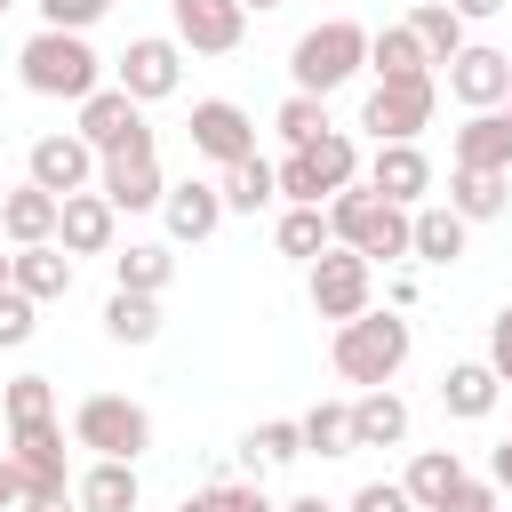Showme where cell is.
<instances>
[{
    "label": "cell",
    "mask_w": 512,
    "mask_h": 512,
    "mask_svg": "<svg viewBox=\"0 0 512 512\" xmlns=\"http://www.w3.org/2000/svg\"><path fill=\"white\" fill-rule=\"evenodd\" d=\"M72 440H80V448H96V456L136 464V456L152 448V416H144L128 392H88V400L72 408Z\"/></svg>",
    "instance_id": "obj_6"
},
{
    "label": "cell",
    "mask_w": 512,
    "mask_h": 512,
    "mask_svg": "<svg viewBox=\"0 0 512 512\" xmlns=\"http://www.w3.org/2000/svg\"><path fill=\"white\" fill-rule=\"evenodd\" d=\"M368 192L392 200V208H424V192H432V160H424V144H376V160H368Z\"/></svg>",
    "instance_id": "obj_17"
},
{
    "label": "cell",
    "mask_w": 512,
    "mask_h": 512,
    "mask_svg": "<svg viewBox=\"0 0 512 512\" xmlns=\"http://www.w3.org/2000/svg\"><path fill=\"white\" fill-rule=\"evenodd\" d=\"M8 288H24L32 304H56V296H72V256H64L56 240L16 248V256H8Z\"/></svg>",
    "instance_id": "obj_21"
},
{
    "label": "cell",
    "mask_w": 512,
    "mask_h": 512,
    "mask_svg": "<svg viewBox=\"0 0 512 512\" xmlns=\"http://www.w3.org/2000/svg\"><path fill=\"white\" fill-rule=\"evenodd\" d=\"M104 8H112V0H40V24H48V32H88Z\"/></svg>",
    "instance_id": "obj_41"
},
{
    "label": "cell",
    "mask_w": 512,
    "mask_h": 512,
    "mask_svg": "<svg viewBox=\"0 0 512 512\" xmlns=\"http://www.w3.org/2000/svg\"><path fill=\"white\" fill-rule=\"evenodd\" d=\"M456 480H464V464H456V448H424V456L408 464V480H400V488H408V504H416V512H440Z\"/></svg>",
    "instance_id": "obj_31"
},
{
    "label": "cell",
    "mask_w": 512,
    "mask_h": 512,
    "mask_svg": "<svg viewBox=\"0 0 512 512\" xmlns=\"http://www.w3.org/2000/svg\"><path fill=\"white\" fill-rule=\"evenodd\" d=\"M360 64H368V32H360L352 16H328V24H312V32L288 48V80H296V96H320V104H328V88H344Z\"/></svg>",
    "instance_id": "obj_4"
},
{
    "label": "cell",
    "mask_w": 512,
    "mask_h": 512,
    "mask_svg": "<svg viewBox=\"0 0 512 512\" xmlns=\"http://www.w3.org/2000/svg\"><path fill=\"white\" fill-rule=\"evenodd\" d=\"M16 504H24V480H16V464L0 456V512H16Z\"/></svg>",
    "instance_id": "obj_45"
},
{
    "label": "cell",
    "mask_w": 512,
    "mask_h": 512,
    "mask_svg": "<svg viewBox=\"0 0 512 512\" xmlns=\"http://www.w3.org/2000/svg\"><path fill=\"white\" fill-rule=\"evenodd\" d=\"M304 432V456H352V408L344 400H320L312 416H296Z\"/></svg>",
    "instance_id": "obj_34"
},
{
    "label": "cell",
    "mask_w": 512,
    "mask_h": 512,
    "mask_svg": "<svg viewBox=\"0 0 512 512\" xmlns=\"http://www.w3.org/2000/svg\"><path fill=\"white\" fill-rule=\"evenodd\" d=\"M408 440V400L384 384V392H360L352 400V448H400Z\"/></svg>",
    "instance_id": "obj_24"
},
{
    "label": "cell",
    "mask_w": 512,
    "mask_h": 512,
    "mask_svg": "<svg viewBox=\"0 0 512 512\" xmlns=\"http://www.w3.org/2000/svg\"><path fill=\"white\" fill-rule=\"evenodd\" d=\"M184 512H280L256 480H208L200 496H184Z\"/></svg>",
    "instance_id": "obj_39"
},
{
    "label": "cell",
    "mask_w": 512,
    "mask_h": 512,
    "mask_svg": "<svg viewBox=\"0 0 512 512\" xmlns=\"http://www.w3.org/2000/svg\"><path fill=\"white\" fill-rule=\"evenodd\" d=\"M448 8H456L464 24H480V16H496V8H512V0H448Z\"/></svg>",
    "instance_id": "obj_47"
},
{
    "label": "cell",
    "mask_w": 512,
    "mask_h": 512,
    "mask_svg": "<svg viewBox=\"0 0 512 512\" xmlns=\"http://www.w3.org/2000/svg\"><path fill=\"white\" fill-rule=\"evenodd\" d=\"M272 240H280V256H296V264H312V256L328 248V208H288V216L272 224Z\"/></svg>",
    "instance_id": "obj_35"
},
{
    "label": "cell",
    "mask_w": 512,
    "mask_h": 512,
    "mask_svg": "<svg viewBox=\"0 0 512 512\" xmlns=\"http://www.w3.org/2000/svg\"><path fill=\"white\" fill-rule=\"evenodd\" d=\"M88 176H96V152H88L80 136H32V152H24V184L72 200V192H88Z\"/></svg>",
    "instance_id": "obj_15"
},
{
    "label": "cell",
    "mask_w": 512,
    "mask_h": 512,
    "mask_svg": "<svg viewBox=\"0 0 512 512\" xmlns=\"http://www.w3.org/2000/svg\"><path fill=\"white\" fill-rule=\"evenodd\" d=\"M504 192H512V176H496V168H448V208H456L464 224L504 216Z\"/></svg>",
    "instance_id": "obj_28"
},
{
    "label": "cell",
    "mask_w": 512,
    "mask_h": 512,
    "mask_svg": "<svg viewBox=\"0 0 512 512\" xmlns=\"http://www.w3.org/2000/svg\"><path fill=\"white\" fill-rule=\"evenodd\" d=\"M304 288H312V312L344 328V320H360V312H368V296H376V264L328 240V248L312 256V280H304Z\"/></svg>",
    "instance_id": "obj_8"
},
{
    "label": "cell",
    "mask_w": 512,
    "mask_h": 512,
    "mask_svg": "<svg viewBox=\"0 0 512 512\" xmlns=\"http://www.w3.org/2000/svg\"><path fill=\"white\" fill-rule=\"evenodd\" d=\"M72 504H80V512H136V464L96 456V464L72 480Z\"/></svg>",
    "instance_id": "obj_25"
},
{
    "label": "cell",
    "mask_w": 512,
    "mask_h": 512,
    "mask_svg": "<svg viewBox=\"0 0 512 512\" xmlns=\"http://www.w3.org/2000/svg\"><path fill=\"white\" fill-rule=\"evenodd\" d=\"M328 240L352 248V256H368V264H400L408 256V208L376 200L368 184H344L328 200Z\"/></svg>",
    "instance_id": "obj_2"
},
{
    "label": "cell",
    "mask_w": 512,
    "mask_h": 512,
    "mask_svg": "<svg viewBox=\"0 0 512 512\" xmlns=\"http://www.w3.org/2000/svg\"><path fill=\"white\" fill-rule=\"evenodd\" d=\"M488 368H496V384H512V304L488 320Z\"/></svg>",
    "instance_id": "obj_43"
},
{
    "label": "cell",
    "mask_w": 512,
    "mask_h": 512,
    "mask_svg": "<svg viewBox=\"0 0 512 512\" xmlns=\"http://www.w3.org/2000/svg\"><path fill=\"white\" fill-rule=\"evenodd\" d=\"M32 312H40V304H32V296H24V288H0V352H8V344H24V336H32V328H40V320H32Z\"/></svg>",
    "instance_id": "obj_40"
},
{
    "label": "cell",
    "mask_w": 512,
    "mask_h": 512,
    "mask_svg": "<svg viewBox=\"0 0 512 512\" xmlns=\"http://www.w3.org/2000/svg\"><path fill=\"white\" fill-rule=\"evenodd\" d=\"M432 104H440V80H376L360 104V128L376 144H416L432 128Z\"/></svg>",
    "instance_id": "obj_7"
},
{
    "label": "cell",
    "mask_w": 512,
    "mask_h": 512,
    "mask_svg": "<svg viewBox=\"0 0 512 512\" xmlns=\"http://www.w3.org/2000/svg\"><path fill=\"white\" fill-rule=\"evenodd\" d=\"M488 488H512V440H504V448L488 456Z\"/></svg>",
    "instance_id": "obj_46"
},
{
    "label": "cell",
    "mask_w": 512,
    "mask_h": 512,
    "mask_svg": "<svg viewBox=\"0 0 512 512\" xmlns=\"http://www.w3.org/2000/svg\"><path fill=\"white\" fill-rule=\"evenodd\" d=\"M272 128L288 136V152H304V144H320V136H328V104H320V96H296V88H288V104L272 112Z\"/></svg>",
    "instance_id": "obj_37"
},
{
    "label": "cell",
    "mask_w": 512,
    "mask_h": 512,
    "mask_svg": "<svg viewBox=\"0 0 512 512\" xmlns=\"http://www.w3.org/2000/svg\"><path fill=\"white\" fill-rule=\"evenodd\" d=\"M272 176H280V200H288V208H320V192H344V184H360V144H352L344 128H328L320 144L288 152Z\"/></svg>",
    "instance_id": "obj_5"
},
{
    "label": "cell",
    "mask_w": 512,
    "mask_h": 512,
    "mask_svg": "<svg viewBox=\"0 0 512 512\" xmlns=\"http://www.w3.org/2000/svg\"><path fill=\"white\" fill-rule=\"evenodd\" d=\"M440 80H448V96H456L464 112H496L504 88H512V56L488 48V40H464V48L440 64Z\"/></svg>",
    "instance_id": "obj_9"
},
{
    "label": "cell",
    "mask_w": 512,
    "mask_h": 512,
    "mask_svg": "<svg viewBox=\"0 0 512 512\" xmlns=\"http://www.w3.org/2000/svg\"><path fill=\"white\" fill-rule=\"evenodd\" d=\"M160 216H168V240H208L216 224H224V192L216 184H200V176H184V184H168L160 192Z\"/></svg>",
    "instance_id": "obj_18"
},
{
    "label": "cell",
    "mask_w": 512,
    "mask_h": 512,
    "mask_svg": "<svg viewBox=\"0 0 512 512\" xmlns=\"http://www.w3.org/2000/svg\"><path fill=\"white\" fill-rule=\"evenodd\" d=\"M368 72H376V80H440V72H432V56L416 48V32H408V24L368 32Z\"/></svg>",
    "instance_id": "obj_27"
},
{
    "label": "cell",
    "mask_w": 512,
    "mask_h": 512,
    "mask_svg": "<svg viewBox=\"0 0 512 512\" xmlns=\"http://www.w3.org/2000/svg\"><path fill=\"white\" fill-rule=\"evenodd\" d=\"M8 464H16L24 496H72V480H64V424H24V432H8Z\"/></svg>",
    "instance_id": "obj_14"
},
{
    "label": "cell",
    "mask_w": 512,
    "mask_h": 512,
    "mask_svg": "<svg viewBox=\"0 0 512 512\" xmlns=\"http://www.w3.org/2000/svg\"><path fill=\"white\" fill-rule=\"evenodd\" d=\"M456 168H496V176H512V120H504V112H472V120L456 128Z\"/></svg>",
    "instance_id": "obj_26"
},
{
    "label": "cell",
    "mask_w": 512,
    "mask_h": 512,
    "mask_svg": "<svg viewBox=\"0 0 512 512\" xmlns=\"http://www.w3.org/2000/svg\"><path fill=\"white\" fill-rule=\"evenodd\" d=\"M408 32H416V48L432 56V72H440V64H448V56L464 48V16H456L448 0H424V8L408 16Z\"/></svg>",
    "instance_id": "obj_32"
},
{
    "label": "cell",
    "mask_w": 512,
    "mask_h": 512,
    "mask_svg": "<svg viewBox=\"0 0 512 512\" xmlns=\"http://www.w3.org/2000/svg\"><path fill=\"white\" fill-rule=\"evenodd\" d=\"M104 336H112V344H152V336H160V296H128V288H112V304H104Z\"/></svg>",
    "instance_id": "obj_33"
},
{
    "label": "cell",
    "mask_w": 512,
    "mask_h": 512,
    "mask_svg": "<svg viewBox=\"0 0 512 512\" xmlns=\"http://www.w3.org/2000/svg\"><path fill=\"white\" fill-rule=\"evenodd\" d=\"M280 512H336V504H328V496H288Z\"/></svg>",
    "instance_id": "obj_49"
},
{
    "label": "cell",
    "mask_w": 512,
    "mask_h": 512,
    "mask_svg": "<svg viewBox=\"0 0 512 512\" xmlns=\"http://www.w3.org/2000/svg\"><path fill=\"white\" fill-rule=\"evenodd\" d=\"M112 280H120L128 296H160V288L176 280V256H168L160 240H136V248H120V256H112Z\"/></svg>",
    "instance_id": "obj_30"
},
{
    "label": "cell",
    "mask_w": 512,
    "mask_h": 512,
    "mask_svg": "<svg viewBox=\"0 0 512 512\" xmlns=\"http://www.w3.org/2000/svg\"><path fill=\"white\" fill-rule=\"evenodd\" d=\"M408 320L400 312H360V320H344L336 328V376L344 384H360V392H384L400 368H408Z\"/></svg>",
    "instance_id": "obj_3"
},
{
    "label": "cell",
    "mask_w": 512,
    "mask_h": 512,
    "mask_svg": "<svg viewBox=\"0 0 512 512\" xmlns=\"http://www.w3.org/2000/svg\"><path fill=\"white\" fill-rule=\"evenodd\" d=\"M0 288H8V256H0Z\"/></svg>",
    "instance_id": "obj_52"
},
{
    "label": "cell",
    "mask_w": 512,
    "mask_h": 512,
    "mask_svg": "<svg viewBox=\"0 0 512 512\" xmlns=\"http://www.w3.org/2000/svg\"><path fill=\"white\" fill-rule=\"evenodd\" d=\"M112 72H120V80H112L120 96H136V104H160V96H176V80H184V48L152 32V40H128Z\"/></svg>",
    "instance_id": "obj_12"
},
{
    "label": "cell",
    "mask_w": 512,
    "mask_h": 512,
    "mask_svg": "<svg viewBox=\"0 0 512 512\" xmlns=\"http://www.w3.org/2000/svg\"><path fill=\"white\" fill-rule=\"evenodd\" d=\"M16 72H24L32 96H72V104H88V96L104 88V56L88 48V32H48V24L24 40Z\"/></svg>",
    "instance_id": "obj_1"
},
{
    "label": "cell",
    "mask_w": 512,
    "mask_h": 512,
    "mask_svg": "<svg viewBox=\"0 0 512 512\" xmlns=\"http://www.w3.org/2000/svg\"><path fill=\"white\" fill-rule=\"evenodd\" d=\"M240 456H248V472H264V464H288V456H304V432H296L288 416H272V424H256V432L240 440Z\"/></svg>",
    "instance_id": "obj_38"
},
{
    "label": "cell",
    "mask_w": 512,
    "mask_h": 512,
    "mask_svg": "<svg viewBox=\"0 0 512 512\" xmlns=\"http://www.w3.org/2000/svg\"><path fill=\"white\" fill-rule=\"evenodd\" d=\"M464 216L448 208V200H424V208H408V256H424V264H456L464 256Z\"/></svg>",
    "instance_id": "obj_20"
},
{
    "label": "cell",
    "mask_w": 512,
    "mask_h": 512,
    "mask_svg": "<svg viewBox=\"0 0 512 512\" xmlns=\"http://www.w3.org/2000/svg\"><path fill=\"white\" fill-rule=\"evenodd\" d=\"M192 152L216 160V168H240V160L256 152V120H248L232 96H200V104H192Z\"/></svg>",
    "instance_id": "obj_13"
},
{
    "label": "cell",
    "mask_w": 512,
    "mask_h": 512,
    "mask_svg": "<svg viewBox=\"0 0 512 512\" xmlns=\"http://www.w3.org/2000/svg\"><path fill=\"white\" fill-rule=\"evenodd\" d=\"M0 408H8V432H24V424H56V384H48V376H16V384L0 392Z\"/></svg>",
    "instance_id": "obj_36"
},
{
    "label": "cell",
    "mask_w": 512,
    "mask_h": 512,
    "mask_svg": "<svg viewBox=\"0 0 512 512\" xmlns=\"http://www.w3.org/2000/svg\"><path fill=\"white\" fill-rule=\"evenodd\" d=\"M440 512H496V488H488V480H456Z\"/></svg>",
    "instance_id": "obj_44"
},
{
    "label": "cell",
    "mask_w": 512,
    "mask_h": 512,
    "mask_svg": "<svg viewBox=\"0 0 512 512\" xmlns=\"http://www.w3.org/2000/svg\"><path fill=\"white\" fill-rule=\"evenodd\" d=\"M216 192H224V216H256V208H272V200H280V176H272V160H256V152H248L240 168H224V184H216Z\"/></svg>",
    "instance_id": "obj_29"
},
{
    "label": "cell",
    "mask_w": 512,
    "mask_h": 512,
    "mask_svg": "<svg viewBox=\"0 0 512 512\" xmlns=\"http://www.w3.org/2000/svg\"><path fill=\"white\" fill-rule=\"evenodd\" d=\"M240 8H288V0H240Z\"/></svg>",
    "instance_id": "obj_50"
},
{
    "label": "cell",
    "mask_w": 512,
    "mask_h": 512,
    "mask_svg": "<svg viewBox=\"0 0 512 512\" xmlns=\"http://www.w3.org/2000/svg\"><path fill=\"white\" fill-rule=\"evenodd\" d=\"M0 8H8V0H0Z\"/></svg>",
    "instance_id": "obj_53"
},
{
    "label": "cell",
    "mask_w": 512,
    "mask_h": 512,
    "mask_svg": "<svg viewBox=\"0 0 512 512\" xmlns=\"http://www.w3.org/2000/svg\"><path fill=\"white\" fill-rule=\"evenodd\" d=\"M496 112H504V120H512V88H504V104H496Z\"/></svg>",
    "instance_id": "obj_51"
},
{
    "label": "cell",
    "mask_w": 512,
    "mask_h": 512,
    "mask_svg": "<svg viewBox=\"0 0 512 512\" xmlns=\"http://www.w3.org/2000/svg\"><path fill=\"white\" fill-rule=\"evenodd\" d=\"M56 248L64 256H104L112 248V200L104 192H72L56 208Z\"/></svg>",
    "instance_id": "obj_19"
},
{
    "label": "cell",
    "mask_w": 512,
    "mask_h": 512,
    "mask_svg": "<svg viewBox=\"0 0 512 512\" xmlns=\"http://www.w3.org/2000/svg\"><path fill=\"white\" fill-rule=\"evenodd\" d=\"M16 512H80V504H72V496H24Z\"/></svg>",
    "instance_id": "obj_48"
},
{
    "label": "cell",
    "mask_w": 512,
    "mask_h": 512,
    "mask_svg": "<svg viewBox=\"0 0 512 512\" xmlns=\"http://www.w3.org/2000/svg\"><path fill=\"white\" fill-rule=\"evenodd\" d=\"M56 192H40V184H16L8 200H0V232L16 240V248H40V240H56Z\"/></svg>",
    "instance_id": "obj_22"
},
{
    "label": "cell",
    "mask_w": 512,
    "mask_h": 512,
    "mask_svg": "<svg viewBox=\"0 0 512 512\" xmlns=\"http://www.w3.org/2000/svg\"><path fill=\"white\" fill-rule=\"evenodd\" d=\"M344 512H416V504H408V488H400V480H368Z\"/></svg>",
    "instance_id": "obj_42"
},
{
    "label": "cell",
    "mask_w": 512,
    "mask_h": 512,
    "mask_svg": "<svg viewBox=\"0 0 512 512\" xmlns=\"http://www.w3.org/2000/svg\"><path fill=\"white\" fill-rule=\"evenodd\" d=\"M80 144L104 160V152H152V128H144V104L120 96V88H96L80 104Z\"/></svg>",
    "instance_id": "obj_10"
},
{
    "label": "cell",
    "mask_w": 512,
    "mask_h": 512,
    "mask_svg": "<svg viewBox=\"0 0 512 512\" xmlns=\"http://www.w3.org/2000/svg\"><path fill=\"white\" fill-rule=\"evenodd\" d=\"M168 16H176V48H192V56H232L248 40L240 0H168Z\"/></svg>",
    "instance_id": "obj_11"
},
{
    "label": "cell",
    "mask_w": 512,
    "mask_h": 512,
    "mask_svg": "<svg viewBox=\"0 0 512 512\" xmlns=\"http://www.w3.org/2000/svg\"><path fill=\"white\" fill-rule=\"evenodd\" d=\"M496 392H504V384H496L488 360H456V368L440 376V408H448L456 424H480V416L496 408Z\"/></svg>",
    "instance_id": "obj_23"
},
{
    "label": "cell",
    "mask_w": 512,
    "mask_h": 512,
    "mask_svg": "<svg viewBox=\"0 0 512 512\" xmlns=\"http://www.w3.org/2000/svg\"><path fill=\"white\" fill-rule=\"evenodd\" d=\"M96 192L112 200V216H120V208H160V192H168L160 152H104V160H96Z\"/></svg>",
    "instance_id": "obj_16"
}]
</instances>
